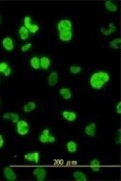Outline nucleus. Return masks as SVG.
Here are the masks:
<instances>
[{"label": "nucleus", "instance_id": "obj_1", "mask_svg": "<svg viewBox=\"0 0 121 181\" xmlns=\"http://www.w3.org/2000/svg\"><path fill=\"white\" fill-rule=\"evenodd\" d=\"M109 81V74L106 71H97L91 75L89 83L94 90H100Z\"/></svg>", "mask_w": 121, "mask_h": 181}, {"label": "nucleus", "instance_id": "obj_2", "mask_svg": "<svg viewBox=\"0 0 121 181\" xmlns=\"http://www.w3.org/2000/svg\"><path fill=\"white\" fill-rule=\"evenodd\" d=\"M39 141L41 143H54L55 137L52 135H50V129H44L42 134L39 136Z\"/></svg>", "mask_w": 121, "mask_h": 181}, {"label": "nucleus", "instance_id": "obj_3", "mask_svg": "<svg viewBox=\"0 0 121 181\" xmlns=\"http://www.w3.org/2000/svg\"><path fill=\"white\" fill-rule=\"evenodd\" d=\"M72 27H73V24L71 22V20H62L59 21L57 24V29L59 33H63V32H66V31H71Z\"/></svg>", "mask_w": 121, "mask_h": 181}, {"label": "nucleus", "instance_id": "obj_4", "mask_svg": "<svg viewBox=\"0 0 121 181\" xmlns=\"http://www.w3.org/2000/svg\"><path fill=\"white\" fill-rule=\"evenodd\" d=\"M17 131L21 136H25L29 132V125L25 120H18L17 122Z\"/></svg>", "mask_w": 121, "mask_h": 181}, {"label": "nucleus", "instance_id": "obj_5", "mask_svg": "<svg viewBox=\"0 0 121 181\" xmlns=\"http://www.w3.org/2000/svg\"><path fill=\"white\" fill-rule=\"evenodd\" d=\"M32 174L37 178L38 181H43L46 179V176H47V171L44 168H36L32 172Z\"/></svg>", "mask_w": 121, "mask_h": 181}, {"label": "nucleus", "instance_id": "obj_6", "mask_svg": "<svg viewBox=\"0 0 121 181\" xmlns=\"http://www.w3.org/2000/svg\"><path fill=\"white\" fill-rule=\"evenodd\" d=\"M3 174H4L5 178L9 181H15L17 179V174H16V172H14V170L10 168V167H6V168L4 169Z\"/></svg>", "mask_w": 121, "mask_h": 181}, {"label": "nucleus", "instance_id": "obj_7", "mask_svg": "<svg viewBox=\"0 0 121 181\" xmlns=\"http://www.w3.org/2000/svg\"><path fill=\"white\" fill-rule=\"evenodd\" d=\"M2 45H3V47L7 51H12L13 49H14V46H15L13 40L9 37H6L2 40Z\"/></svg>", "mask_w": 121, "mask_h": 181}, {"label": "nucleus", "instance_id": "obj_8", "mask_svg": "<svg viewBox=\"0 0 121 181\" xmlns=\"http://www.w3.org/2000/svg\"><path fill=\"white\" fill-rule=\"evenodd\" d=\"M58 82V73L57 71H52L48 78V84L50 87H54Z\"/></svg>", "mask_w": 121, "mask_h": 181}, {"label": "nucleus", "instance_id": "obj_9", "mask_svg": "<svg viewBox=\"0 0 121 181\" xmlns=\"http://www.w3.org/2000/svg\"><path fill=\"white\" fill-rule=\"evenodd\" d=\"M95 130H96V123L91 122L85 126L84 133L89 137H95Z\"/></svg>", "mask_w": 121, "mask_h": 181}, {"label": "nucleus", "instance_id": "obj_10", "mask_svg": "<svg viewBox=\"0 0 121 181\" xmlns=\"http://www.w3.org/2000/svg\"><path fill=\"white\" fill-rule=\"evenodd\" d=\"M62 117L65 118L66 120H68V121H70V122H72V121H74V120H77V115L75 112H70V111L64 110L62 112Z\"/></svg>", "mask_w": 121, "mask_h": 181}, {"label": "nucleus", "instance_id": "obj_11", "mask_svg": "<svg viewBox=\"0 0 121 181\" xmlns=\"http://www.w3.org/2000/svg\"><path fill=\"white\" fill-rule=\"evenodd\" d=\"M39 158H40V154H39V152H37V151L27 153V154L24 155V159H25V160L30 161V162H35V163H38Z\"/></svg>", "mask_w": 121, "mask_h": 181}, {"label": "nucleus", "instance_id": "obj_12", "mask_svg": "<svg viewBox=\"0 0 121 181\" xmlns=\"http://www.w3.org/2000/svg\"><path fill=\"white\" fill-rule=\"evenodd\" d=\"M109 29H106L104 28V27H102V28L100 29L101 33L104 35V36H109L111 34H112L114 32H115V30H116V27H115L112 23H109Z\"/></svg>", "mask_w": 121, "mask_h": 181}, {"label": "nucleus", "instance_id": "obj_13", "mask_svg": "<svg viewBox=\"0 0 121 181\" xmlns=\"http://www.w3.org/2000/svg\"><path fill=\"white\" fill-rule=\"evenodd\" d=\"M2 118H5V120H8V118H11L12 120L13 123H17L18 120H20V116L18 114H15V113H6L2 116Z\"/></svg>", "mask_w": 121, "mask_h": 181}, {"label": "nucleus", "instance_id": "obj_14", "mask_svg": "<svg viewBox=\"0 0 121 181\" xmlns=\"http://www.w3.org/2000/svg\"><path fill=\"white\" fill-rule=\"evenodd\" d=\"M50 66V58L47 56H43L42 58H40V67H42L43 69H48Z\"/></svg>", "mask_w": 121, "mask_h": 181}, {"label": "nucleus", "instance_id": "obj_15", "mask_svg": "<svg viewBox=\"0 0 121 181\" xmlns=\"http://www.w3.org/2000/svg\"><path fill=\"white\" fill-rule=\"evenodd\" d=\"M73 38V33L72 31H66L63 33H59V39L62 42H69Z\"/></svg>", "mask_w": 121, "mask_h": 181}, {"label": "nucleus", "instance_id": "obj_16", "mask_svg": "<svg viewBox=\"0 0 121 181\" xmlns=\"http://www.w3.org/2000/svg\"><path fill=\"white\" fill-rule=\"evenodd\" d=\"M18 34H20V39L22 40H27L28 38H29V31L23 25L20 26V29H18Z\"/></svg>", "mask_w": 121, "mask_h": 181}, {"label": "nucleus", "instance_id": "obj_17", "mask_svg": "<svg viewBox=\"0 0 121 181\" xmlns=\"http://www.w3.org/2000/svg\"><path fill=\"white\" fill-rule=\"evenodd\" d=\"M59 93H60L61 96H62L64 99H66V100H69L72 97V93L68 88H61L60 90H59Z\"/></svg>", "mask_w": 121, "mask_h": 181}, {"label": "nucleus", "instance_id": "obj_18", "mask_svg": "<svg viewBox=\"0 0 121 181\" xmlns=\"http://www.w3.org/2000/svg\"><path fill=\"white\" fill-rule=\"evenodd\" d=\"M67 150L70 153H75L77 150V145L76 142L74 141H69L67 143Z\"/></svg>", "mask_w": 121, "mask_h": 181}, {"label": "nucleus", "instance_id": "obj_19", "mask_svg": "<svg viewBox=\"0 0 121 181\" xmlns=\"http://www.w3.org/2000/svg\"><path fill=\"white\" fill-rule=\"evenodd\" d=\"M36 103H35L34 101H29V102H27V103H26L25 105H24V107H23V111L25 113H30V112H32V111L33 110H35L36 109Z\"/></svg>", "mask_w": 121, "mask_h": 181}, {"label": "nucleus", "instance_id": "obj_20", "mask_svg": "<svg viewBox=\"0 0 121 181\" xmlns=\"http://www.w3.org/2000/svg\"><path fill=\"white\" fill-rule=\"evenodd\" d=\"M73 176H74L75 179L77 180V181H86L87 180L86 175L83 174L82 172H80V171L75 172L74 174H73Z\"/></svg>", "mask_w": 121, "mask_h": 181}, {"label": "nucleus", "instance_id": "obj_21", "mask_svg": "<svg viewBox=\"0 0 121 181\" xmlns=\"http://www.w3.org/2000/svg\"><path fill=\"white\" fill-rule=\"evenodd\" d=\"M30 66L32 67V69H41V67H40V58L37 57V56L32 57L30 59Z\"/></svg>", "mask_w": 121, "mask_h": 181}, {"label": "nucleus", "instance_id": "obj_22", "mask_svg": "<svg viewBox=\"0 0 121 181\" xmlns=\"http://www.w3.org/2000/svg\"><path fill=\"white\" fill-rule=\"evenodd\" d=\"M105 7H106V9L107 11H109V12H111V13H114L117 11V6L111 1H106L105 2Z\"/></svg>", "mask_w": 121, "mask_h": 181}, {"label": "nucleus", "instance_id": "obj_23", "mask_svg": "<svg viewBox=\"0 0 121 181\" xmlns=\"http://www.w3.org/2000/svg\"><path fill=\"white\" fill-rule=\"evenodd\" d=\"M109 47L114 48V49H120L121 47V40L115 39L111 42H109Z\"/></svg>", "mask_w": 121, "mask_h": 181}, {"label": "nucleus", "instance_id": "obj_24", "mask_svg": "<svg viewBox=\"0 0 121 181\" xmlns=\"http://www.w3.org/2000/svg\"><path fill=\"white\" fill-rule=\"evenodd\" d=\"M69 71L73 74H77V73H80V72H82V67L80 66H71L69 67Z\"/></svg>", "mask_w": 121, "mask_h": 181}, {"label": "nucleus", "instance_id": "obj_25", "mask_svg": "<svg viewBox=\"0 0 121 181\" xmlns=\"http://www.w3.org/2000/svg\"><path fill=\"white\" fill-rule=\"evenodd\" d=\"M39 29H40V27L38 24H31V26L28 28V31H29V33L35 34L39 31Z\"/></svg>", "mask_w": 121, "mask_h": 181}, {"label": "nucleus", "instance_id": "obj_26", "mask_svg": "<svg viewBox=\"0 0 121 181\" xmlns=\"http://www.w3.org/2000/svg\"><path fill=\"white\" fill-rule=\"evenodd\" d=\"M23 22H24V25H23V26L25 27V28L28 30V28L31 26V24H32V23H31V17H24Z\"/></svg>", "mask_w": 121, "mask_h": 181}, {"label": "nucleus", "instance_id": "obj_27", "mask_svg": "<svg viewBox=\"0 0 121 181\" xmlns=\"http://www.w3.org/2000/svg\"><path fill=\"white\" fill-rule=\"evenodd\" d=\"M8 67H9V66H8V63H6V62H2V63H0V72L3 73Z\"/></svg>", "mask_w": 121, "mask_h": 181}, {"label": "nucleus", "instance_id": "obj_28", "mask_svg": "<svg viewBox=\"0 0 121 181\" xmlns=\"http://www.w3.org/2000/svg\"><path fill=\"white\" fill-rule=\"evenodd\" d=\"M90 167H100V162L98 159H93L90 162Z\"/></svg>", "mask_w": 121, "mask_h": 181}, {"label": "nucleus", "instance_id": "obj_29", "mask_svg": "<svg viewBox=\"0 0 121 181\" xmlns=\"http://www.w3.org/2000/svg\"><path fill=\"white\" fill-rule=\"evenodd\" d=\"M31 46H32V44H31V42H28V44H24L23 46L21 47V51H22V52H26L28 49H30Z\"/></svg>", "mask_w": 121, "mask_h": 181}, {"label": "nucleus", "instance_id": "obj_30", "mask_svg": "<svg viewBox=\"0 0 121 181\" xmlns=\"http://www.w3.org/2000/svg\"><path fill=\"white\" fill-rule=\"evenodd\" d=\"M11 72H12V69H11V67H8L6 71L3 72V74H4V76L7 77V76H9V75L11 74Z\"/></svg>", "mask_w": 121, "mask_h": 181}, {"label": "nucleus", "instance_id": "obj_31", "mask_svg": "<svg viewBox=\"0 0 121 181\" xmlns=\"http://www.w3.org/2000/svg\"><path fill=\"white\" fill-rule=\"evenodd\" d=\"M120 106H121V102H118L117 105H116V113L118 115L121 114V111H120Z\"/></svg>", "mask_w": 121, "mask_h": 181}, {"label": "nucleus", "instance_id": "obj_32", "mask_svg": "<svg viewBox=\"0 0 121 181\" xmlns=\"http://www.w3.org/2000/svg\"><path fill=\"white\" fill-rule=\"evenodd\" d=\"M121 137H120V134H118L117 135V137H116V141H115V143H116V145H120L121 144Z\"/></svg>", "mask_w": 121, "mask_h": 181}, {"label": "nucleus", "instance_id": "obj_33", "mask_svg": "<svg viewBox=\"0 0 121 181\" xmlns=\"http://www.w3.org/2000/svg\"><path fill=\"white\" fill-rule=\"evenodd\" d=\"M4 143H5V141H4L3 137H2V138H0V148H1V147H3V145H4Z\"/></svg>", "mask_w": 121, "mask_h": 181}, {"label": "nucleus", "instance_id": "obj_34", "mask_svg": "<svg viewBox=\"0 0 121 181\" xmlns=\"http://www.w3.org/2000/svg\"><path fill=\"white\" fill-rule=\"evenodd\" d=\"M91 170H92L93 172H99L100 171V168H99V167H91Z\"/></svg>", "mask_w": 121, "mask_h": 181}, {"label": "nucleus", "instance_id": "obj_35", "mask_svg": "<svg viewBox=\"0 0 121 181\" xmlns=\"http://www.w3.org/2000/svg\"><path fill=\"white\" fill-rule=\"evenodd\" d=\"M0 103H1V101H0Z\"/></svg>", "mask_w": 121, "mask_h": 181}]
</instances>
